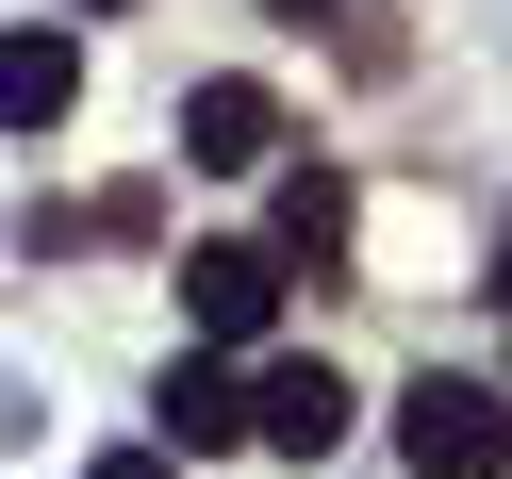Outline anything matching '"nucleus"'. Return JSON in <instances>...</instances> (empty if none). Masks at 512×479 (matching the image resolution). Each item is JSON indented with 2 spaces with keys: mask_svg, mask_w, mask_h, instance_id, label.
<instances>
[{
  "mask_svg": "<svg viewBox=\"0 0 512 479\" xmlns=\"http://www.w3.org/2000/svg\"><path fill=\"white\" fill-rule=\"evenodd\" d=\"M248 413H265L281 463H331V446H347V380H331V364H265V380H248Z\"/></svg>",
  "mask_w": 512,
  "mask_h": 479,
  "instance_id": "nucleus-3",
  "label": "nucleus"
},
{
  "mask_svg": "<svg viewBox=\"0 0 512 479\" xmlns=\"http://www.w3.org/2000/svg\"><path fill=\"white\" fill-rule=\"evenodd\" d=\"M265 149H281V100H265V83H199V100H182V166L232 182V166H265Z\"/></svg>",
  "mask_w": 512,
  "mask_h": 479,
  "instance_id": "nucleus-4",
  "label": "nucleus"
},
{
  "mask_svg": "<svg viewBox=\"0 0 512 479\" xmlns=\"http://www.w3.org/2000/svg\"><path fill=\"white\" fill-rule=\"evenodd\" d=\"M265 17H347V0H265Z\"/></svg>",
  "mask_w": 512,
  "mask_h": 479,
  "instance_id": "nucleus-9",
  "label": "nucleus"
},
{
  "mask_svg": "<svg viewBox=\"0 0 512 479\" xmlns=\"http://www.w3.org/2000/svg\"><path fill=\"white\" fill-rule=\"evenodd\" d=\"M397 463H413V479H512V397L430 364V380L397 397Z\"/></svg>",
  "mask_w": 512,
  "mask_h": 479,
  "instance_id": "nucleus-1",
  "label": "nucleus"
},
{
  "mask_svg": "<svg viewBox=\"0 0 512 479\" xmlns=\"http://www.w3.org/2000/svg\"><path fill=\"white\" fill-rule=\"evenodd\" d=\"M281 248H298V265H331V248H347V182H331V166L281 182Z\"/></svg>",
  "mask_w": 512,
  "mask_h": 479,
  "instance_id": "nucleus-7",
  "label": "nucleus"
},
{
  "mask_svg": "<svg viewBox=\"0 0 512 479\" xmlns=\"http://www.w3.org/2000/svg\"><path fill=\"white\" fill-rule=\"evenodd\" d=\"M496 265H512V248H496ZM496 298H512V281H496Z\"/></svg>",
  "mask_w": 512,
  "mask_h": 479,
  "instance_id": "nucleus-10",
  "label": "nucleus"
},
{
  "mask_svg": "<svg viewBox=\"0 0 512 479\" xmlns=\"http://www.w3.org/2000/svg\"><path fill=\"white\" fill-rule=\"evenodd\" d=\"M232 430H265V413H248V380H232V364H166V446H182V463H199V446H232Z\"/></svg>",
  "mask_w": 512,
  "mask_h": 479,
  "instance_id": "nucleus-6",
  "label": "nucleus"
},
{
  "mask_svg": "<svg viewBox=\"0 0 512 479\" xmlns=\"http://www.w3.org/2000/svg\"><path fill=\"white\" fill-rule=\"evenodd\" d=\"M182 314H199V347H248L281 314V248H182Z\"/></svg>",
  "mask_w": 512,
  "mask_h": 479,
  "instance_id": "nucleus-2",
  "label": "nucleus"
},
{
  "mask_svg": "<svg viewBox=\"0 0 512 479\" xmlns=\"http://www.w3.org/2000/svg\"><path fill=\"white\" fill-rule=\"evenodd\" d=\"M67 100H83V50H67V34H50V17H34V34L0 50V116H17V133H50V116H67Z\"/></svg>",
  "mask_w": 512,
  "mask_h": 479,
  "instance_id": "nucleus-5",
  "label": "nucleus"
},
{
  "mask_svg": "<svg viewBox=\"0 0 512 479\" xmlns=\"http://www.w3.org/2000/svg\"><path fill=\"white\" fill-rule=\"evenodd\" d=\"M100 479H182V446H116V463Z\"/></svg>",
  "mask_w": 512,
  "mask_h": 479,
  "instance_id": "nucleus-8",
  "label": "nucleus"
}]
</instances>
